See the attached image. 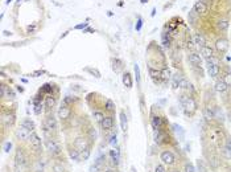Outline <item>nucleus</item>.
I'll use <instances>...</instances> for the list:
<instances>
[{"label": "nucleus", "mask_w": 231, "mask_h": 172, "mask_svg": "<svg viewBox=\"0 0 231 172\" xmlns=\"http://www.w3.org/2000/svg\"><path fill=\"white\" fill-rule=\"evenodd\" d=\"M103 172H114L112 170H107V171H103Z\"/></svg>", "instance_id": "4d7b16f0"}, {"label": "nucleus", "mask_w": 231, "mask_h": 172, "mask_svg": "<svg viewBox=\"0 0 231 172\" xmlns=\"http://www.w3.org/2000/svg\"><path fill=\"white\" fill-rule=\"evenodd\" d=\"M149 76L152 77V80H153L155 82H157V81L161 78V71L155 70L153 68H149Z\"/></svg>", "instance_id": "412c9836"}, {"label": "nucleus", "mask_w": 231, "mask_h": 172, "mask_svg": "<svg viewBox=\"0 0 231 172\" xmlns=\"http://www.w3.org/2000/svg\"><path fill=\"white\" fill-rule=\"evenodd\" d=\"M99 168H100L99 165L94 164V165H91V167H90V172H98V170H99Z\"/></svg>", "instance_id": "09e8293b"}, {"label": "nucleus", "mask_w": 231, "mask_h": 172, "mask_svg": "<svg viewBox=\"0 0 231 172\" xmlns=\"http://www.w3.org/2000/svg\"><path fill=\"white\" fill-rule=\"evenodd\" d=\"M160 160L164 164H166V165H172V164H174V162H176V158H174V155H173L172 151L165 150V151H162L160 154Z\"/></svg>", "instance_id": "f257e3e1"}, {"label": "nucleus", "mask_w": 231, "mask_h": 172, "mask_svg": "<svg viewBox=\"0 0 231 172\" xmlns=\"http://www.w3.org/2000/svg\"><path fill=\"white\" fill-rule=\"evenodd\" d=\"M162 138H164V134L161 132V130H155V142L160 144L162 142Z\"/></svg>", "instance_id": "2f4dec72"}, {"label": "nucleus", "mask_w": 231, "mask_h": 172, "mask_svg": "<svg viewBox=\"0 0 231 172\" xmlns=\"http://www.w3.org/2000/svg\"><path fill=\"white\" fill-rule=\"evenodd\" d=\"M217 28L219 31H227L229 28V21L226 19H221V20H218L217 21Z\"/></svg>", "instance_id": "6ab92c4d"}, {"label": "nucleus", "mask_w": 231, "mask_h": 172, "mask_svg": "<svg viewBox=\"0 0 231 172\" xmlns=\"http://www.w3.org/2000/svg\"><path fill=\"white\" fill-rule=\"evenodd\" d=\"M193 44H194V42L189 38V40H188V48H193Z\"/></svg>", "instance_id": "864d4df0"}, {"label": "nucleus", "mask_w": 231, "mask_h": 172, "mask_svg": "<svg viewBox=\"0 0 231 172\" xmlns=\"http://www.w3.org/2000/svg\"><path fill=\"white\" fill-rule=\"evenodd\" d=\"M214 118H217V119H219V120H223V114H222V111L219 113V109H215L214 110Z\"/></svg>", "instance_id": "ea45409f"}, {"label": "nucleus", "mask_w": 231, "mask_h": 172, "mask_svg": "<svg viewBox=\"0 0 231 172\" xmlns=\"http://www.w3.org/2000/svg\"><path fill=\"white\" fill-rule=\"evenodd\" d=\"M31 134L32 132L24 126H20V129H17V131H16V136H17V139H20V140H26L28 138L31 136Z\"/></svg>", "instance_id": "20e7f679"}, {"label": "nucleus", "mask_w": 231, "mask_h": 172, "mask_svg": "<svg viewBox=\"0 0 231 172\" xmlns=\"http://www.w3.org/2000/svg\"><path fill=\"white\" fill-rule=\"evenodd\" d=\"M184 172H197V171H195V167L191 163H186L184 167Z\"/></svg>", "instance_id": "f704fd0d"}, {"label": "nucleus", "mask_w": 231, "mask_h": 172, "mask_svg": "<svg viewBox=\"0 0 231 172\" xmlns=\"http://www.w3.org/2000/svg\"><path fill=\"white\" fill-rule=\"evenodd\" d=\"M189 86H190V84H189V81L185 78V77L180 81V84H178V87H181V89H189Z\"/></svg>", "instance_id": "72a5a7b5"}, {"label": "nucleus", "mask_w": 231, "mask_h": 172, "mask_svg": "<svg viewBox=\"0 0 231 172\" xmlns=\"http://www.w3.org/2000/svg\"><path fill=\"white\" fill-rule=\"evenodd\" d=\"M227 84L224 82V80L223 78H221V80H217V82H215V90L218 91V93H224L227 90Z\"/></svg>", "instance_id": "dca6fc26"}, {"label": "nucleus", "mask_w": 231, "mask_h": 172, "mask_svg": "<svg viewBox=\"0 0 231 172\" xmlns=\"http://www.w3.org/2000/svg\"><path fill=\"white\" fill-rule=\"evenodd\" d=\"M86 25H87V24H79V25H77L75 28H77V29H81V28H84Z\"/></svg>", "instance_id": "5fc2aeb1"}, {"label": "nucleus", "mask_w": 231, "mask_h": 172, "mask_svg": "<svg viewBox=\"0 0 231 172\" xmlns=\"http://www.w3.org/2000/svg\"><path fill=\"white\" fill-rule=\"evenodd\" d=\"M120 126H122V130L126 131L127 127H128V123H127V116L124 113H120Z\"/></svg>", "instance_id": "cd10ccee"}, {"label": "nucleus", "mask_w": 231, "mask_h": 172, "mask_svg": "<svg viewBox=\"0 0 231 172\" xmlns=\"http://www.w3.org/2000/svg\"><path fill=\"white\" fill-rule=\"evenodd\" d=\"M70 114H71V110L69 106H66V105H62L58 110V118H61V119H67L70 116Z\"/></svg>", "instance_id": "9b49d317"}, {"label": "nucleus", "mask_w": 231, "mask_h": 172, "mask_svg": "<svg viewBox=\"0 0 231 172\" xmlns=\"http://www.w3.org/2000/svg\"><path fill=\"white\" fill-rule=\"evenodd\" d=\"M11 148H12V143H11V142H5L4 143V151L5 152H9Z\"/></svg>", "instance_id": "37998d69"}, {"label": "nucleus", "mask_w": 231, "mask_h": 172, "mask_svg": "<svg viewBox=\"0 0 231 172\" xmlns=\"http://www.w3.org/2000/svg\"><path fill=\"white\" fill-rule=\"evenodd\" d=\"M129 172H136V170H135V167H131V171Z\"/></svg>", "instance_id": "6e6d98bb"}, {"label": "nucleus", "mask_w": 231, "mask_h": 172, "mask_svg": "<svg viewBox=\"0 0 231 172\" xmlns=\"http://www.w3.org/2000/svg\"><path fill=\"white\" fill-rule=\"evenodd\" d=\"M201 56L204 57V58H206V60L211 58V57L214 56V51H213V48L207 47V45L202 47V48H201Z\"/></svg>", "instance_id": "4468645a"}, {"label": "nucleus", "mask_w": 231, "mask_h": 172, "mask_svg": "<svg viewBox=\"0 0 231 172\" xmlns=\"http://www.w3.org/2000/svg\"><path fill=\"white\" fill-rule=\"evenodd\" d=\"M90 73H93V74H95V77H97V78H100V73L98 70H95V69H87Z\"/></svg>", "instance_id": "de8ad7c7"}, {"label": "nucleus", "mask_w": 231, "mask_h": 172, "mask_svg": "<svg viewBox=\"0 0 231 172\" xmlns=\"http://www.w3.org/2000/svg\"><path fill=\"white\" fill-rule=\"evenodd\" d=\"M123 84H124L126 87H132V78H131V74L129 73H124L123 74Z\"/></svg>", "instance_id": "4be33fe9"}, {"label": "nucleus", "mask_w": 231, "mask_h": 172, "mask_svg": "<svg viewBox=\"0 0 231 172\" xmlns=\"http://www.w3.org/2000/svg\"><path fill=\"white\" fill-rule=\"evenodd\" d=\"M29 140H31V144H32L33 148L38 150L41 147V139H40V136H38L36 132H32L31 136H29Z\"/></svg>", "instance_id": "f8f14e48"}, {"label": "nucleus", "mask_w": 231, "mask_h": 172, "mask_svg": "<svg viewBox=\"0 0 231 172\" xmlns=\"http://www.w3.org/2000/svg\"><path fill=\"white\" fill-rule=\"evenodd\" d=\"M207 74H209L210 77H213V78H215V77L219 74V65L211 62L210 60H207Z\"/></svg>", "instance_id": "7ed1b4c3"}, {"label": "nucleus", "mask_w": 231, "mask_h": 172, "mask_svg": "<svg viewBox=\"0 0 231 172\" xmlns=\"http://www.w3.org/2000/svg\"><path fill=\"white\" fill-rule=\"evenodd\" d=\"M90 154H91V151H90V148L87 147L86 150H83V151H81V159H82V160H89Z\"/></svg>", "instance_id": "473e14b6"}, {"label": "nucleus", "mask_w": 231, "mask_h": 172, "mask_svg": "<svg viewBox=\"0 0 231 172\" xmlns=\"http://www.w3.org/2000/svg\"><path fill=\"white\" fill-rule=\"evenodd\" d=\"M53 171L54 172H65V168L61 164H53Z\"/></svg>", "instance_id": "a19ab883"}, {"label": "nucleus", "mask_w": 231, "mask_h": 172, "mask_svg": "<svg viewBox=\"0 0 231 172\" xmlns=\"http://www.w3.org/2000/svg\"><path fill=\"white\" fill-rule=\"evenodd\" d=\"M155 172H165V167L162 164H157L155 167Z\"/></svg>", "instance_id": "a18cd8bd"}, {"label": "nucleus", "mask_w": 231, "mask_h": 172, "mask_svg": "<svg viewBox=\"0 0 231 172\" xmlns=\"http://www.w3.org/2000/svg\"><path fill=\"white\" fill-rule=\"evenodd\" d=\"M106 109L108 110V111H112V110L115 109V105H114V102H112L111 99H107V101H106Z\"/></svg>", "instance_id": "c9c22d12"}, {"label": "nucleus", "mask_w": 231, "mask_h": 172, "mask_svg": "<svg viewBox=\"0 0 231 172\" xmlns=\"http://www.w3.org/2000/svg\"><path fill=\"white\" fill-rule=\"evenodd\" d=\"M42 111V103L41 102H36L35 103V113L36 114H41Z\"/></svg>", "instance_id": "4c0bfd02"}, {"label": "nucleus", "mask_w": 231, "mask_h": 172, "mask_svg": "<svg viewBox=\"0 0 231 172\" xmlns=\"http://www.w3.org/2000/svg\"><path fill=\"white\" fill-rule=\"evenodd\" d=\"M133 70H135V76H136V82L139 84V82H140V68H139L137 64L133 66Z\"/></svg>", "instance_id": "e433bc0d"}, {"label": "nucleus", "mask_w": 231, "mask_h": 172, "mask_svg": "<svg viewBox=\"0 0 231 172\" xmlns=\"http://www.w3.org/2000/svg\"><path fill=\"white\" fill-rule=\"evenodd\" d=\"M229 41L226 38H218L215 41V51L219 53V54H224L227 51H229Z\"/></svg>", "instance_id": "f03ea898"}, {"label": "nucleus", "mask_w": 231, "mask_h": 172, "mask_svg": "<svg viewBox=\"0 0 231 172\" xmlns=\"http://www.w3.org/2000/svg\"><path fill=\"white\" fill-rule=\"evenodd\" d=\"M21 126L26 127V129L29 130V131H33V130H35V123H33V120H31V119H24V120H22V125H21Z\"/></svg>", "instance_id": "c85d7f7f"}, {"label": "nucleus", "mask_w": 231, "mask_h": 172, "mask_svg": "<svg viewBox=\"0 0 231 172\" xmlns=\"http://www.w3.org/2000/svg\"><path fill=\"white\" fill-rule=\"evenodd\" d=\"M226 147L231 151V139H227V140H226Z\"/></svg>", "instance_id": "3c124183"}, {"label": "nucleus", "mask_w": 231, "mask_h": 172, "mask_svg": "<svg viewBox=\"0 0 231 172\" xmlns=\"http://www.w3.org/2000/svg\"><path fill=\"white\" fill-rule=\"evenodd\" d=\"M93 116H94V119H95V120L99 122V123H102V120L106 118L104 114H103L102 111H98V110H95V111L93 113Z\"/></svg>", "instance_id": "bb28decb"}, {"label": "nucleus", "mask_w": 231, "mask_h": 172, "mask_svg": "<svg viewBox=\"0 0 231 172\" xmlns=\"http://www.w3.org/2000/svg\"><path fill=\"white\" fill-rule=\"evenodd\" d=\"M222 154L224 155V158H226V159H231V151H230L227 147H223L222 148Z\"/></svg>", "instance_id": "58836bf2"}, {"label": "nucleus", "mask_w": 231, "mask_h": 172, "mask_svg": "<svg viewBox=\"0 0 231 172\" xmlns=\"http://www.w3.org/2000/svg\"><path fill=\"white\" fill-rule=\"evenodd\" d=\"M3 122L5 125H13L15 122V115L13 114H4L3 115Z\"/></svg>", "instance_id": "b1692460"}, {"label": "nucleus", "mask_w": 231, "mask_h": 172, "mask_svg": "<svg viewBox=\"0 0 231 172\" xmlns=\"http://www.w3.org/2000/svg\"><path fill=\"white\" fill-rule=\"evenodd\" d=\"M16 165H21L22 163H24V155H22V152L20 151V150H17V152H16Z\"/></svg>", "instance_id": "c756f323"}, {"label": "nucleus", "mask_w": 231, "mask_h": 172, "mask_svg": "<svg viewBox=\"0 0 231 172\" xmlns=\"http://www.w3.org/2000/svg\"><path fill=\"white\" fill-rule=\"evenodd\" d=\"M188 99H189V97H188V96H185V94H182V96L180 97V102H181L182 106H185V103L188 102Z\"/></svg>", "instance_id": "79ce46f5"}, {"label": "nucleus", "mask_w": 231, "mask_h": 172, "mask_svg": "<svg viewBox=\"0 0 231 172\" xmlns=\"http://www.w3.org/2000/svg\"><path fill=\"white\" fill-rule=\"evenodd\" d=\"M193 9L201 16V15H205V13L207 12V5H206L204 2H195Z\"/></svg>", "instance_id": "1a4fd4ad"}, {"label": "nucleus", "mask_w": 231, "mask_h": 172, "mask_svg": "<svg viewBox=\"0 0 231 172\" xmlns=\"http://www.w3.org/2000/svg\"><path fill=\"white\" fill-rule=\"evenodd\" d=\"M204 116L207 119V120H211V119H214V110L211 109V107H205V110H204Z\"/></svg>", "instance_id": "5701e85b"}, {"label": "nucleus", "mask_w": 231, "mask_h": 172, "mask_svg": "<svg viewBox=\"0 0 231 172\" xmlns=\"http://www.w3.org/2000/svg\"><path fill=\"white\" fill-rule=\"evenodd\" d=\"M152 123V127H153L155 130H160L161 129V125H162V119L160 118V116H153L151 120Z\"/></svg>", "instance_id": "f3484780"}, {"label": "nucleus", "mask_w": 231, "mask_h": 172, "mask_svg": "<svg viewBox=\"0 0 231 172\" xmlns=\"http://www.w3.org/2000/svg\"><path fill=\"white\" fill-rule=\"evenodd\" d=\"M110 143H112V144H114V143H116V134L111 136V140H110Z\"/></svg>", "instance_id": "603ef678"}, {"label": "nucleus", "mask_w": 231, "mask_h": 172, "mask_svg": "<svg viewBox=\"0 0 231 172\" xmlns=\"http://www.w3.org/2000/svg\"><path fill=\"white\" fill-rule=\"evenodd\" d=\"M185 113H186L188 115H191V114H193L194 111H195V110H197V103H195V101H194V99L193 98H190L189 97V99H188V102L186 103H185Z\"/></svg>", "instance_id": "0eeeda50"}, {"label": "nucleus", "mask_w": 231, "mask_h": 172, "mask_svg": "<svg viewBox=\"0 0 231 172\" xmlns=\"http://www.w3.org/2000/svg\"><path fill=\"white\" fill-rule=\"evenodd\" d=\"M224 82L227 84V86H231V73H227L226 76H224Z\"/></svg>", "instance_id": "c03bdc74"}, {"label": "nucleus", "mask_w": 231, "mask_h": 172, "mask_svg": "<svg viewBox=\"0 0 231 172\" xmlns=\"http://www.w3.org/2000/svg\"><path fill=\"white\" fill-rule=\"evenodd\" d=\"M45 129L46 130H55L57 129V120L53 115H48V118L45 119Z\"/></svg>", "instance_id": "6e6552de"}, {"label": "nucleus", "mask_w": 231, "mask_h": 172, "mask_svg": "<svg viewBox=\"0 0 231 172\" xmlns=\"http://www.w3.org/2000/svg\"><path fill=\"white\" fill-rule=\"evenodd\" d=\"M69 156L73 159V160H81V151H78V150L74 147V148H71L69 150Z\"/></svg>", "instance_id": "a211bd4d"}, {"label": "nucleus", "mask_w": 231, "mask_h": 172, "mask_svg": "<svg viewBox=\"0 0 231 172\" xmlns=\"http://www.w3.org/2000/svg\"><path fill=\"white\" fill-rule=\"evenodd\" d=\"M188 60H189V62L193 65V66H198V65H201V62H202L201 56H200L198 53H195V52H191L189 56H188Z\"/></svg>", "instance_id": "9d476101"}, {"label": "nucleus", "mask_w": 231, "mask_h": 172, "mask_svg": "<svg viewBox=\"0 0 231 172\" xmlns=\"http://www.w3.org/2000/svg\"><path fill=\"white\" fill-rule=\"evenodd\" d=\"M74 147L78 150V151H83V150H86L89 147V143H87V139L83 136H78L77 139L74 140Z\"/></svg>", "instance_id": "39448f33"}, {"label": "nucleus", "mask_w": 231, "mask_h": 172, "mask_svg": "<svg viewBox=\"0 0 231 172\" xmlns=\"http://www.w3.org/2000/svg\"><path fill=\"white\" fill-rule=\"evenodd\" d=\"M182 78H184L182 73H176V74L173 76V89H177V87H178L180 81H181Z\"/></svg>", "instance_id": "393cba45"}, {"label": "nucleus", "mask_w": 231, "mask_h": 172, "mask_svg": "<svg viewBox=\"0 0 231 172\" xmlns=\"http://www.w3.org/2000/svg\"><path fill=\"white\" fill-rule=\"evenodd\" d=\"M194 44H195L197 47H200V48L205 47L206 45V38H205V36L202 35V33H195V35H194Z\"/></svg>", "instance_id": "2eb2a0df"}, {"label": "nucleus", "mask_w": 231, "mask_h": 172, "mask_svg": "<svg viewBox=\"0 0 231 172\" xmlns=\"http://www.w3.org/2000/svg\"><path fill=\"white\" fill-rule=\"evenodd\" d=\"M171 70H169L168 68H165V69H162L161 70V80H164V81H169L171 80Z\"/></svg>", "instance_id": "7c9ffc66"}, {"label": "nucleus", "mask_w": 231, "mask_h": 172, "mask_svg": "<svg viewBox=\"0 0 231 172\" xmlns=\"http://www.w3.org/2000/svg\"><path fill=\"white\" fill-rule=\"evenodd\" d=\"M142 24H143L142 19H139V20H137V25H136V31H140V29H142Z\"/></svg>", "instance_id": "8fccbe9b"}, {"label": "nucleus", "mask_w": 231, "mask_h": 172, "mask_svg": "<svg viewBox=\"0 0 231 172\" xmlns=\"http://www.w3.org/2000/svg\"><path fill=\"white\" fill-rule=\"evenodd\" d=\"M162 42H164V47H169L171 45V41H169V38L166 40V33L162 35Z\"/></svg>", "instance_id": "49530a36"}, {"label": "nucleus", "mask_w": 231, "mask_h": 172, "mask_svg": "<svg viewBox=\"0 0 231 172\" xmlns=\"http://www.w3.org/2000/svg\"><path fill=\"white\" fill-rule=\"evenodd\" d=\"M198 13L195 12L194 9H191L190 12H189V16H188V19H189V23H191V24H195L197 23V17H198Z\"/></svg>", "instance_id": "a878e982"}, {"label": "nucleus", "mask_w": 231, "mask_h": 172, "mask_svg": "<svg viewBox=\"0 0 231 172\" xmlns=\"http://www.w3.org/2000/svg\"><path fill=\"white\" fill-rule=\"evenodd\" d=\"M100 126H102L103 130H111L112 127H114V118H112V116H106L102 120Z\"/></svg>", "instance_id": "ddd939ff"}, {"label": "nucleus", "mask_w": 231, "mask_h": 172, "mask_svg": "<svg viewBox=\"0 0 231 172\" xmlns=\"http://www.w3.org/2000/svg\"><path fill=\"white\" fill-rule=\"evenodd\" d=\"M54 105H55V99H54V97L48 96L46 99H45V107H46L48 110H52V109L54 107Z\"/></svg>", "instance_id": "aec40b11"}, {"label": "nucleus", "mask_w": 231, "mask_h": 172, "mask_svg": "<svg viewBox=\"0 0 231 172\" xmlns=\"http://www.w3.org/2000/svg\"><path fill=\"white\" fill-rule=\"evenodd\" d=\"M45 147H46L48 151L52 152V154H58L60 152V146L53 139H46V140H45Z\"/></svg>", "instance_id": "423d86ee"}]
</instances>
